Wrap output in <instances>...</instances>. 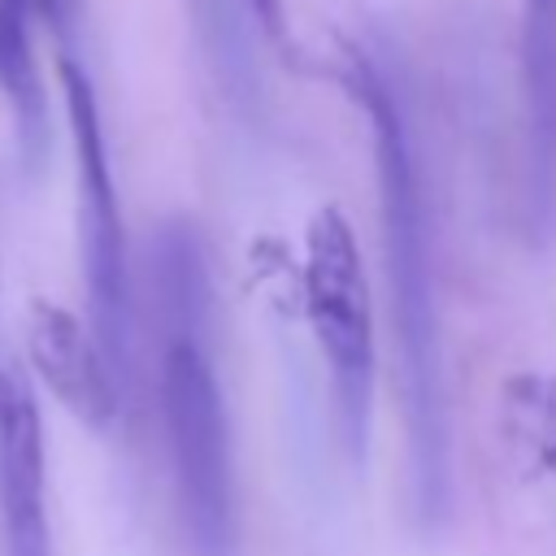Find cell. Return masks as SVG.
<instances>
[{"label":"cell","instance_id":"2","mask_svg":"<svg viewBox=\"0 0 556 556\" xmlns=\"http://www.w3.org/2000/svg\"><path fill=\"white\" fill-rule=\"evenodd\" d=\"M300 295L313 339L326 361L334 426L348 460L361 469L374 434V391H378V343H374V291L352 222L321 204L304 226V269Z\"/></svg>","mask_w":556,"mask_h":556},{"label":"cell","instance_id":"8","mask_svg":"<svg viewBox=\"0 0 556 556\" xmlns=\"http://www.w3.org/2000/svg\"><path fill=\"white\" fill-rule=\"evenodd\" d=\"M0 96L13 109L26 169H39L48 152V91L26 35V0H0Z\"/></svg>","mask_w":556,"mask_h":556},{"label":"cell","instance_id":"10","mask_svg":"<svg viewBox=\"0 0 556 556\" xmlns=\"http://www.w3.org/2000/svg\"><path fill=\"white\" fill-rule=\"evenodd\" d=\"M191 9H195V22L204 30L208 56L217 61V74L243 83L248 70H252V48H248V35H243V17H248L243 0H191Z\"/></svg>","mask_w":556,"mask_h":556},{"label":"cell","instance_id":"9","mask_svg":"<svg viewBox=\"0 0 556 556\" xmlns=\"http://www.w3.org/2000/svg\"><path fill=\"white\" fill-rule=\"evenodd\" d=\"M500 404L508 439L547 478H556V374H513Z\"/></svg>","mask_w":556,"mask_h":556},{"label":"cell","instance_id":"1","mask_svg":"<svg viewBox=\"0 0 556 556\" xmlns=\"http://www.w3.org/2000/svg\"><path fill=\"white\" fill-rule=\"evenodd\" d=\"M334 74L352 91L356 109L369 122L408 469H413L417 513L434 530V526H443L447 504H452V426H447V382H443V339H439L426 182H421V169L413 156L400 96H395L391 78L382 74V65L369 52H361L356 43H343Z\"/></svg>","mask_w":556,"mask_h":556},{"label":"cell","instance_id":"3","mask_svg":"<svg viewBox=\"0 0 556 556\" xmlns=\"http://www.w3.org/2000/svg\"><path fill=\"white\" fill-rule=\"evenodd\" d=\"M161 417L195 556H235L230 426L200 334H169L161 352Z\"/></svg>","mask_w":556,"mask_h":556},{"label":"cell","instance_id":"12","mask_svg":"<svg viewBox=\"0 0 556 556\" xmlns=\"http://www.w3.org/2000/svg\"><path fill=\"white\" fill-rule=\"evenodd\" d=\"M26 13H39L61 39H70L74 30V13H78V0H26Z\"/></svg>","mask_w":556,"mask_h":556},{"label":"cell","instance_id":"6","mask_svg":"<svg viewBox=\"0 0 556 556\" xmlns=\"http://www.w3.org/2000/svg\"><path fill=\"white\" fill-rule=\"evenodd\" d=\"M26 352L39 382L91 430H109L117 417V378L96 334L61 304L35 300L26 317Z\"/></svg>","mask_w":556,"mask_h":556},{"label":"cell","instance_id":"5","mask_svg":"<svg viewBox=\"0 0 556 556\" xmlns=\"http://www.w3.org/2000/svg\"><path fill=\"white\" fill-rule=\"evenodd\" d=\"M0 530L4 556H52L43 504V421L30 387L0 369Z\"/></svg>","mask_w":556,"mask_h":556},{"label":"cell","instance_id":"7","mask_svg":"<svg viewBox=\"0 0 556 556\" xmlns=\"http://www.w3.org/2000/svg\"><path fill=\"white\" fill-rule=\"evenodd\" d=\"M521 74L530 113V217L539 239L556 217V0H526Z\"/></svg>","mask_w":556,"mask_h":556},{"label":"cell","instance_id":"4","mask_svg":"<svg viewBox=\"0 0 556 556\" xmlns=\"http://www.w3.org/2000/svg\"><path fill=\"white\" fill-rule=\"evenodd\" d=\"M61 91L74 139L78 169V239H83V274L91 304V334L122 382L130 374V269H126V226L117 208V187L109 169L100 104L87 70L74 56H61Z\"/></svg>","mask_w":556,"mask_h":556},{"label":"cell","instance_id":"11","mask_svg":"<svg viewBox=\"0 0 556 556\" xmlns=\"http://www.w3.org/2000/svg\"><path fill=\"white\" fill-rule=\"evenodd\" d=\"M252 26L282 52V56H295V39H291V22H287V4L282 0H243Z\"/></svg>","mask_w":556,"mask_h":556}]
</instances>
